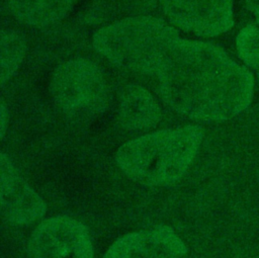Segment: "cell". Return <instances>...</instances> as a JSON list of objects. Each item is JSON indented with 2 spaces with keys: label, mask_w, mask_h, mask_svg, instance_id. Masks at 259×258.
Wrapping results in <instances>:
<instances>
[{
  "label": "cell",
  "mask_w": 259,
  "mask_h": 258,
  "mask_svg": "<svg viewBox=\"0 0 259 258\" xmlns=\"http://www.w3.org/2000/svg\"><path fill=\"white\" fill-rule=\"evenodd\" d=\"M247 4L255 17V21L259 26V0H246Z\"/></svg>",
  "instance_id": "5bb4252c"
},
{
  "label": "cell",
  "mask_w": 259,
  "mask_h": 258,
  "mask_svg": "<svg viewBox=\"0 0 259 258\" xmlns=\"http://www.w3.org/2000/svg\"><path fill=\"white\" fill-rule=\"evenodd\" d=\"M254 71H256V74H257V80H258V84H259V65H258V67H257Z\"/></svg>",
  "instance_id": "9a60e30c"
},
{
  "label": "cell",
  "mask_w": 259,
  "mask_h": 258,
  "mask_svg": "<svg viewBox=\"0 0 259 258\" xmlns=\"http://www.w3.org/2000/svg\"><path fill=\"white\" fill-rule=\"evenodd\" d=\"M161 98L191 119L220 122L245 111L254 95V76L211 42L178 38L157 73Z\"/></svg>",
  "instance_id": "6da1fadb"
},
{
  "label": "cell",
  "mask_w": 259,
  "mask_h": 258,
  "mask_svg": "<svg viewBox=\"0 0 259 258\" xmlns=\"http://www.w3.org/2000/svg\"><path fill=\"white\" fill-rule=\"evenodd\" d=\"M8 126V109L5 104L2 102L1 104V137L3 138Z\"/></svg>",
  "instance_id": "4fadbf2b"
},
{
  "label": "cell",
  "mask_w": 259,
  "mask_h": 258,
  "mask_svg": "<svg viewBox=\"0 0 259 258\" xmlns=\"http://www.w3.org/2000/svg\"><path fill=\"white\" fill-rule=\"evenodd\" d=\"M203 137V128L197 124L149 133L121 145L115 154L116 164L139 184L171 185L187 172Z\"/></svg>",
  "instance_id": "7a4b0ae2"
},
{
  "label": "cell",
  "mask_w": 259,
  "mask_h": 258,
  "mask_svg": "<svg viewBox=\"0 0 259 258\" xmlns=\"http://www.w3.org/2000/svg\"><path fill=\"white\" fill-rule=\"evenodd\" d=\"M178 38V30L165 20L138 15L100 27L92 42L99 54L117 67L155 76L166 51Z\"/></svg>",
  "instance_id": "3957f363"
},
{
  "label": "cell",
  "mask_w": 259,
  "mask_h": 258,
  "mask_svg": "<svg viewBox=\"0 0 259 258\" xmlns=\"http://www.w3.org/2000/svg\"><path fill=\"white\" fill-rule=\"evenodd\" d=\"M104 258H188V251L172 228L159 226L118 238Z\"/></svg>",
  "instance_id": "52a82bcc"
},
{
  "label": "cell",
  "mask_w": 259,
  "mask_h": 258,
  "mask_svg": "<svg viewBox=\"0 0 259 258\" xmlns=\"http://www.w3.org/2000/svg\"><path fill=\"white\" fill-rule=\"evenodd\" d=\"M246 258H259V257H246Z\"/></svg>",
  "instance_id": "2e32d148"
},
{
  "label": "cell",
  "mask_w": 259,
  "mask_h": 258,
  "mask_svg": "<svg viewBox=\"0 0 259 258\" xmlns=\"http://www.w3.org/2000/svg\"><path fill=\"white\" fill-rule=\"evenodd\" d=\"M236 48L243 63L255 70L259 65V26L248 24L237 35Z\"/></svg>",
  "instance_id": "7c38bea8"
},
{
  "label": "cell",
  "mask_w": 259,
  "mask_h": 258,
  "mask_svg": "<svg viewBox=\"0 0 259 258\" xmlns=\"http://www.w3.org/2000/svg\"><path fill=\"white\" fill-rule=\"evenodd\" d=\"M50 93L67 115L92 117L105 110L109 89L101 69L86 59L60 64L50 79Z\"/></svg>",
  "instance_id": "277c9868"
},
{
  "label": "cell",
  "mask_w": 259,
  "mask_h": 258,
  "mask_svg": "<svg viewBox=\"0 0 259 258\" xmlns=\"http://www.w3.org/2000/svg\"><path fill=\"white\" fill-rule=\"evenodd\" d=\"M1 211L13 225L25 226L40 220L47 211L45 200L18 174L9 158L1 154Z\"/></svg>",
  "instance_id": "ba28073f"
},
{
  "label": "cell",
  "mask_w": 259,
  "mask_h": 258,
  "mask_svg": "<svg viewBox=\"0 0 259 258\" xmlns=\"http://www.w3.org/2000/svg\"><path fill=\"white\" fill-rule=\"evenodd\" d=\"M161 113L159 102L147 88L130 84L121 89L118 98V120L125 130H152L161 120Z\"/></svg>",
  "instance_id": "9c48e42d"
},
{
  "label": "cell",
  "mask_w": 259,
  "mask_h": 258,
  "mask_svg": "<svg viewBox=\"0 0 259 258\" xmlns=\"http://www.w3.org/2000/svg\"><path fill=\"white\" fill-rule=\"evenodd\" d=\"M29 258H93L87 228L78 220L57 216L42 221L27 244Z\"/></svg>",
  "instance_id": "5b68a950"
},
{
  "label": "cell",
  "mask_w": 259,
  "mask_h": 258,
  "mask_svg": "<svg viewBox=\"0 0 259 258\" xmlns=\"http://www.w3.org/2000/svg\"><path fill=\"white\" fill-rule=\"evenodd\" d=\"M163 13L180 29L213 37L234 24L233 0H159Z\"/></svg>",
  "instance_id": "8992f818"
},
{
  "label": "cell",
  "mask_w": 259,
  "mask_h": 258,
  "mask_svg": "<svg viewBox=\"0 0 259 258\" xmlns=\"http://www.w3.org/2000/svg\"><path fill=\"white\" fill-rule=\"evenodd\" d=\"M26 44L23 35L13 29L1 31V84L8 82L23 62Z\"/></svg>",
  "instance_id": "8fae6325"
},
{
  "label": "cell",
  "mask_w": 259,
  "mask_h": 258,
  "mask_svg": "<svg viewBox=\"0 0 259 258\" xmlns=\"http://www.w3.org/2000/svg\"><path fill=\"white\" fill-rule=\"evenodd\" d=\"M10 13L19 22L45 27L64 19L79 0H6Z\"/></svg>",
  "instance_id": "30bf717a"
}]
</instances>
